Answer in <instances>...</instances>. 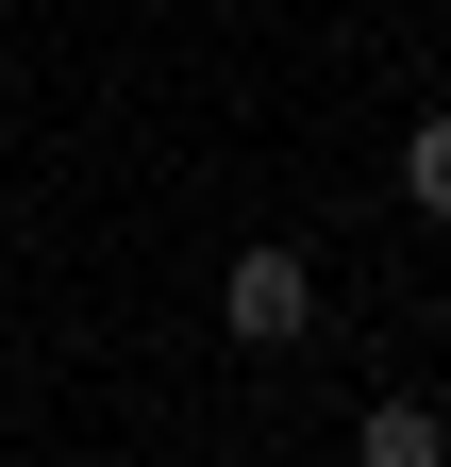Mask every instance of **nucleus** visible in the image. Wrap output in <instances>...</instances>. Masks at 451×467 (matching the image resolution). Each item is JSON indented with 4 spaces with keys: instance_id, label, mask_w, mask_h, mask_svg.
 Listing matches in <instances>:
<instances>
[{
    "instance_id": "nucleus-3",
    "label": "nucleus",
    "mask_w": 451,
    "mask_h": 467,
    "mask_svg": "<svg viewBox=\"0 0 451 467\" xmlns=\"http://www.w3.org/2000/svg\"><path fill=\"white\" fill-rule=\"evenodd\" d=\"M402 201H418V217L451 234V100H435V117H418V134H402Z\"/></svg>"
},
{
    "instance_id": "nucleus-1",
    "label": "nucleus",
    "mask_w": 451,
    "mask_h": 467,
    "mask_svg": "<svg viewBox=\"0 0 451 467\" xmlns=\"http://www.w3.org/2000/svg\"><path fill=\"white\" fill-rule=\"evenodd\" d=\"M217 334H235V350H301V334H318V251L251 234V251L217 267Z\"/></svg>"
},
{
    "instance_id": "nucleus-2",
    "label": "nucleus",
    "mask_w": 451,
    "mask_h": 467,
    "mask_svg": "<svg viewBox=\"0 0 451 467\" xmlns=\"http://www.w3.org/2000/svg\"><path fill=\"white\" fill-rule=\"evenodd\" d=\"M351 467H451V418H435V400H368V418H351Z\"/></svg>"
}]
</instances>
